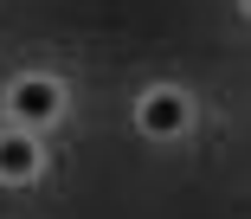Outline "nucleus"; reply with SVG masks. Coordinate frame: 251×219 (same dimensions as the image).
Returning a JSON list of instances; mask_svg holds the SVG:
<instances>
[{
	"label": "nucleus",
	"mask_w": 251,
	"mask_h": 219,
	"mask_svg": "<svg viewBox=\"0 0 251 219\" xmlns=\"http://www.w3.org/2000/svg\"><path fill=\"white\" fill-rule=\"evenodd\" d=\"M39 174V148H32V129H7L0 136V181H32Z\"/></svg>",
	"instance_id": "obj_3"
},
{
	"label": "nucleus",
	"mask_w": 251,
	"mask_h": 219,
	"mask_svg": "<svg viewBox=\"0 0 251 219\" xmlns=\"http://www.w3.org/2000/svg\"><path fill=\"white\" fill-rule=\"evenodd\" d=\"M7 110L20 116V129H39V123H52L58 110H65V90H58V78L32 71V78H20V84L7 90Z\"/></svg>",
	"instance_id": "obj_1"
},
{
	"label": "nucleus",
	"mask_w": 251,
	"mask_h": 219,
	"mask_svg": "<svg viewBox=\"0 0 251 219\" xmlns=\"http://www.w3.org/2000/svg\"><path fill=\"white\" fill-rule=\"evenodd\" d=\"M135 129H142V136H155V142L180 136V129H187V97H180V90H148L142 110H135Z\"/></svg>",
	"instance_id": "obj_2"
}]
</instances>
